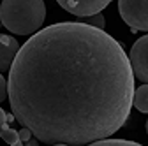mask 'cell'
<instances>
[{"label": "cell", "instance_id": "10", "mask_svg": "<svg viewBox=\"0 0 148 146\" xmlns=\"http://www.w3.org/2000/svg\"><path fill=\"white\" fill-rule=\"evenodd\" d=\"M83 23H88L92 27H97V28H104V16L99 12V14H94V16H86L83 18Z\"/></svg>", "mask_w": 148, "mask_h": 146}, {"label": "cell", "instance_id": "9", "mask_svg": "<svg viewBox=\"0 0 148 146\" xmlns=\"http://www.w3.org/2000/svg\"><path fill=\"white\" fill-rule=\"evenodd\" d=\"M92 146H139V143L136 141H125V139H99L94 141Z\"/></svg>", "mask_w": 148, "mask_h": 146}, {"label": "cell", "instance_id": "2", "mask_svg": "<svg viewBox=\"0 0 148 146\" xmlns=\"http://www.w3.org/2000/svg\"><path fill=\"white\" fill-rule=\"evenodd\" d=\"M46 18L42 0H4L0 5V21L16 35H34Z\"/></svg>", "mask_w": 148, "mask_h": 146}, {"label": "cell", "instance_id": "15", "mask_svg": "<svg viewBox=\"0 0 148 146\" xmlns=\"http://www.w3.org/2000/svg\"><path fill=\"white\" fill-rule=\"evenodd\" d=\"M146 134H148V120H146Z\"/></svg>", "mask_w": 148, "mask_h": 146}, {"label": "cell", "instance_id": "7", "mask_svg": "<svg viewBox=\"0 0 148 146\" xmlns=\"http://www.w3.org/2000/svg\"><path fill=\"white\" fill-rule=\"evenodd\" d=\"M134 107L139 113H146L148 115V83L141 85L134 92Z\"/></svg>", "mask_w": 148, "mask_h": 146}, {"label": "cell", "instance_id": "1", "mask_svg": "<svg viewBox=\"0 0 148 146\" xmlns=\"http://www.w3.org/2000/svg\"><path fill=\"white\" fill-rule=\"evenodd\" d=\"M134 78L123 46L102 28L55 23L16 55L7 81L11 111L46 144H92L125 125Z\"/></svg>", "mask_w": 148, "mask_h": 146}, {"label": "cell", "instance_id": "14", "mask_svg": "<svg viewBox=\"0 0 148 146\" xmlns=\"http://www.w3.org/2000/svg\"><path fill=\"white\" fill-rule=\"evenodd\" d=\"M37 141H39L37 137H35V139H32V137H30V139H28V141H27L25 144H28V146H35V144H37Z\"/></svg>", "mask_w": 148, "mask_h": 146}, {"label": "cell", "instance_id": "8", "mask_svg": "<svg viewBox=\"0 0 148 146\" xmlns=\"http://www.w3.org/2000/svg\"><path fill=\"white\" fill-rule=\"evenodd\" d=\"M0 136H2V139L11 144V146H20L23 141L20 137V130H14L11 129V127H5V129H0Z\"/></svg>", "mask_w": 148, "mask_h": 146}, {"label": "cell", "instance_id": "5", "mask_svg": "<svg viewBox=\"0 0 148 146\" xmlns=\"http://www.w3.org/2000/svg\"><path fill=\"white\" fill-rule=\"evenodd\" d=\"M57 2L69 14L86 18V16L99 14L102 9H106L111 4V0H57Z\"/></svg>", "mask_w": 148, "mask_h": 146}, {"label": "cell", "instance_id": "13", "mask_svg": "<svg viewBox=\"0 0 148 146\" xmlns=\"http://www.w3.org/2000/svg\"><path fill=\"white\" fill-rule=\"evenodd\" d=\"M7 120H9L7 113L4 111V109H0V129H5L7 127Z\"/></svg>", "mask_w": 148, "mask_h": 146}, {"label": "cell", "instance_id": "3", "mask_svg": "<svg viewBox=\"0 0 148 146\" xmlns=\"http://www.w3.org/2000/svg\"><path fill=\"white\" fill-rule=\"evenodd\" d=\"M118 11L132 32H148V0H118Z\"/></svg>", "mask_w": 148, "mask_h": 146}, {"label": "cell", "instance_id": "12", "mask_svg": "<svg viewBox=\"0 0 148 146\" xmlns=\"http://www.w3.org/2000/svg\"><path fill=\"white\" fill-rule=\"evenodd\" d=\"M32 136H34V134H32V130L28 129V127H21V130H20V137H21V141H23V143H27Z\"/></svg>", "mask_w": 148, "mask_h": 146}, {"label": "cell", "instance_id": "4", "mask_svg": "<svg viewBox=\"0 0 148 146\" xmlns=\"http://www.w3.org/2000/svg\"><path fill=\"white\" fill-rule=\"evenodd\" d=\"M129 60H131L136 79H139L141 83H148V33L134 42L129 53Z\"/></svg>", "mask_w": 148, "mask_h": 146}, {"label": "cell", "instance_id": "11", "mask_svg": "<svg viewBox=\"0 0 148 146\" xmlns=\"http://www.w3.org/2000/svg\"><path fill=\"white\" fill-rule=\"evenodd\" d=\"M7 92H9V83L5 81L4 76H0V102L7 99Z\"/></svg>", "mask_w": 148, "mask_h": 146}, {"label": "cell", "instance_id": "6", "mask_svg": "<svg viewBox=\"0 0 148 146\" xmlns=\"http://www.w3.org/2000/svg\"><path fill=\"white\" fill-rule=\"evenodd\" d=\"M21 49V46L18 44V41L7 33L0 35V70H9L12 67V62L16 58L18 51Z\"/></svg>", "mask_w": 148, "mask_h": 146}]
</instances>
